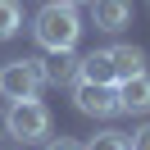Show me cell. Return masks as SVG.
I'll return each mask as SVG.
<instances>
[{"label":"cell","mask_w":150,"mask_h":150,"mask_svg":"<svg viewBox=\"0 0 150 150\" xmlns=\"http://www.w3.org/2000/svg\"><path fill=\"white\" fill-rule=\"evenodd\" d=\"M109 59H114L118 82H123V77H132V73H146V50H141V46H114Z\"/></svg>","instance_id":"9c48e42d"},{"label":"cell","mask_w":150,"mask_h":150,"mask_svg":"<svg viewBox=\"0 0 150 150\" xmlns=\"http://www.w3.org/2000/svg\"><path fill=\"white\" fill-rule=\"evenodd\" d=\"M127 150H150V123H146V127H137V132H132Z\"/></svg>","instance_id":"7c38bea8"},{"label":"cell","mask_w":150,"mask_h":150,"mask_svg":"<svg viewBox=\"0 0 150 150\" xmlns=\"http://www.w3.org/2000/svg\"><path fill=\"white\" fill-rule=\"evenodd\" d=\"M32 37H37L41 50H73L77 37H82V18H77V5H68V0H50L46 9L32 18Z\"/></svg>","instance_id":"6da1fadb"},{"label":"cell","mask_w":150,"mask_h":150,"mask_svg":"<svg viewBox=\"0 0 150 150\" xmlns=\"http://www.w3.org/2000/svg\"><path fill=\"white\" fill-rule=\"evenodd\" d=\"M77 77H82V82H118L109 50H91V55H82V64H77Z\"/></svg>","instance_id":"52a82bcc"},{"label":"cell","mask_w":150,"mask_h":150,"mask_svg":"<svg viewBox=\"0 0 150 150\" xmlns=\"http://www.w3.org/2000/svg\"><path fill=\"white\" fill-rule=\"evenodd\" d=\"M5 123H9V137L23 141V146H32V141H46V137H50V109L37 100V96L14 100L9 109H5Z\"/></svg>","instance_id":"7a4b0ae2"},{"label":"cell","mask_w":150,"mask_h":150,"mask_svg":"<svg viewBox=\"0 0 150 150\" xmlns=\"http://www.w3.org/2000/svg\"><path fill=\"white\" fill-rule=\"evenodd\" d=\"M82 150H127V137L123 132H96Z\"/></svg>","instance_id":"8fae6325"},{"label":"cell","mask_w":150,"mask_h":150,"mask_svg":"<svg viewBox=\"0 0 150 150\" xmlns=\"http://www.w3.org/2000/svg\"><path fill=\"white\" fill-rule=\"evenodd\" d=\"M77 64H82V59H77L73 50H55V59H50V64H41V68H46V82L68 86V82H77Z\"/></svg>","instance_id":"ba28073f"},{"label":"cell","mask_w":150,"mask_h":150,"mask_svg":"<svg viewBox=\"0 0 150 150\" xmlns=\"http://www.w3.org/2000/svg\"><path fill=\"white\" fill-rule=\"evenodd\" d=\"M91 18L100 32H123L132 28V0H91Z\"/></svg>","instance_id":"5b68a950"},{"label":"cell","mask_w":150,"mask_h":150,"mask_svg":"<svg viewBox=\"0 0 150 150\" xmlns=\"http://www.w3.org/2000/svg\"><path fill=\"white\" fill-rule=\"evenodd\" d=\"M18 28H23V9H18V0H0V41H9Z\"/></svg>","instance_id":"30bf717a"},{"label":"cell","mask_w":150,"mask_h":150,"mask_svg":"<svg viewBox=\"0 0 150 150\" xmlns=\"http://www.w3.org/2000/svg\"><path fill=\"white\" fill-rule=\"evenodd\" d=\"M0 137H9V123H5V109H0Z\"/></svg>","instance_id":"5bb4252c"},{"label":"cell","mask_w":150,"mask_h":150,"mask_svg":"<svg viewBox=\"0 0 150 150\" xmlns=\"http://www.w3.org/2000/svg\"><path fill=\"white\" fill-rule=\"evenodd\" d=\"M46 150H82V146H77V141H68V137H59V141H50Z\"/></svg>","instance_id":"4fadbf2b"},{"label":"cell","mask_w":150,"mask_h":150,"mask_svg":"<svg viewBox=\"0 0 150 150\" xmlns=\"http://www.w3.org/2000/svg\"><path fill=\"white\" fill-rule=\"evenodd\" d=\"M73 105L82 114H91V118H114V114H123L118 82H82V77H77L73 82Z\"/></svg>","instance_id":"277c9868"},{"label":"cell","mask_w":150,"mask_h":150,"mask_svg":"<svg viewBox=\"0 0 150 150\" xmlns=\"http://www.w3.org/2000/svg\"><path fill=\"white\" fill-rule=\"evenodd\" d=\"M68 5H86V0H68Z\"/></svg>","instance_id":"9a60e30c"},{"label":"cell","mask_w":150,"mask_h":150,"mask_svg":"<svg viewBox=\"0 0 150 150\" xmlns=\"http://www.w3.org/2000/svg\"><path fill=\"white\" fill-rule=\"evenodd\" d=\"M118 105L123 114H150V73H132L118 82Z\"/></svg>","instance_id":"8992f818"},{"label":"cell","mask_w":150,"mask_h":150,"mask_svg":"<svg viewBox=\"0 0 150 150\" xmlns=\"http://www.w3.org/2000/svg\"><path fill=\"white\" fill-rule=\"evenodd\" d=\"M41 86H46L41 59H9V64L0 68V96H5V100H28Z\"/></svg>","instance_id":"3957f363"}]
</instances>
